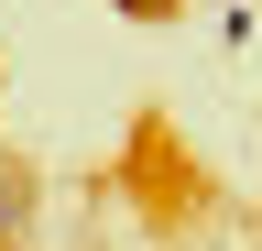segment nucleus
<instances>
[{"label":"nucleus","mask_w":262,"mask_h":251,"mask_svg":"<svg viewBox=\"0 0 262 251\" xmlns=\"http://www.w3.org/2000/svg\"><path fill=\"white\" fill-rule=\"evenodd\" d=\"M120 11H175V0H120Z\"/></svg>","instance_id":"obj_2"},{"label":"nucleus","mask_w":262,"mask_h":251,"mask_svg":"<svg viewBox=\"0 0 262 251\" xmlns=\"http://www.w3.org/2000/svg\"><path fill=\"white\" fill-rule=\"evenodd\" d=\"M22 208H33V186H22V175H0V240L22 230Z\"/></svg>","instance_id":"obj_1"}]
</instances>
